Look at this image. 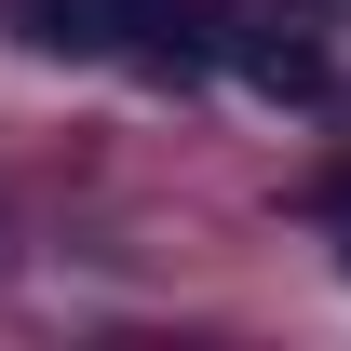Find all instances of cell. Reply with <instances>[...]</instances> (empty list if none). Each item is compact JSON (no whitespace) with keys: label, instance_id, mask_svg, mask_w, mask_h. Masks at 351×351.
I'll return each instance as SVG.
<instances>
[{"label":"cell","instance_id":"cell-2","mask_svg":"<svg viewBox=\"0 0 351 351\" xmlns=\"http://www.w3.org/2000/svg\"><path fill=\"white\" fill-rule=\"evenodd\" d=\"M54 54H122V0H27Z\"/></svg>","mask_w":351,"mask_h":351},{"label":"cell","instance_id":"cell-1","mask_svg":"<svg viewBox=\"0 0 351 351\" xmlns=\"http://www.w3.org/2000/svg\"><path fill=\"white\" fill-rule=\"evenodd\" d=\"M243 82H257V95H324V41H298V27H243Z\"/></svg>","mask_w":351,"mask_h":351}]
</instances>
